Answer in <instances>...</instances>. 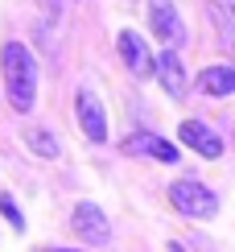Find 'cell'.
I'll return each mask as SVG.
<instances>
[{"instance_id":"obj_9","label":"cell","mask_w":235,"mask_h":252,"mask_svg":"<svg viewBox=\"0 0 235 252\" xmlns=\"http://www.w3.org/2000/svg\"><path fill=\"white\" fill-rule=\"evenodd\" d=\"M153 75L161 79V87H165L174 99H181V95H186V70H181V58H177V50H165V54H157V66H153Z\"/></svg>"},{"instance_id":"obj_12","label":"cell","mask_w":235,"mask_h":252,"mask_svg":"<svg viewBox=\"0 0 235 252\" xmlns=\"http://www.w3.org/2000/svg\"><path fill=\"white\" fill-rule=\"evenodd\" d=\"M210 21H215L219 37L227 41V50H235V21L227 17V8H223V4H210Z\"/></svg>"},{"instance_id":"obj_4","label":"cell","mask_w":235,"mask_h":252,"mask_svg":"<svg viewBox=\"0 0 235 252\" xmlns=\"http://www.w3.org/2000/svg\"><path fill=\"white\" fill-rule=\"evenodd\" d=\"M148 25H153L157 41L169 46V50H177L181 41H186V25H181L174 0H148Z\"/></svg>"},{"instance_id":"obj_13","label":"cell","mask_w":235,"mask_h":252,"mask_svg":"<svg viewBox=\"0 0 235 252\" xmlns=\"http://www.w3.org/2000/svg\"><path fill=\"white\" fill-rule=\"evenodd\" d=\"M0 215H4L8 223L17 227V232H25V215L17 211V203H13V198H8V194H0Z\"/></svg>"},{"instance_id":"obj_14","label":"cell","mask_w":235,"mask_h":252,"mask_svg":"<svg viewBox=\"0 0 235 252\" xmlns=\"http://www.w3.org/2000/svg\"><path fill=\"white\" fill-rule=\"evenodd\" d=\"M41 252H70V248H41Z\"/></svg>"},{"instance_id":"obj_5","label":"cell","mask_w":235,"mask_h":252,"mask_svg":"<svg viewBox=\"0 0 235 252\" xmlns=\"http://www.w3.org/2000/svg\"><path fill=\"white\" fill-rule=\"evenodd\" d=\"M70 227H74V236L87 240V244H108V240H112V227H108V219H103V211L95 203H79V207H74Z\"/></svg>"},{"instance_id":"obj_8","label":"cell","mask_w":235,"mask_h":252,"mask_svg":"<svg viewBox=\"0 0 235 252\" xmlns=\"http://www.w3.org/2000/svg\"><path fill=\"white\" fill-rule=\"evenodd\" d=\"M177 136H181V145H190V149L202 153V157H223V141H219V136L210 132L202 120H181Z\"/></svg>"},{"instance_id":"obj_3","label":"cell","mask_w":235,"mask_h":252,"mask_svg":"<svg viewBox=\"0 0 235 252\" xmlns=\"http://www.w3.org/2000/svg\"><path fill=\"white\" fill-rule=\"evenodd\" d=\"M74 116H79V128L91 145H103L108 141V116H103V103L91 95V87H79L74 91Z\"/></svg>"},{"instance_id":"obj_11","label":"cell","mask_w":235,"mask_h":252,"mask_svg":"<svg viewBox=\"0 0 235 252\" xmlns=\"http://www.w3.org/2000/svg\"><path fill=\"white\" fill-rule=\"evenodd\" d=\"M25 145H29L37 157H46V161H50V157H58V149H62L58 136L50 132V128H37V124H33V128H25Z\"/></svg>"},{"instance_id":"obj_15","label":"cell","mask_w":235,"mask_h":252,"mask_svg":"<svg viewBox=\"0 0 235 252\" xmlns=\"http://www.w3.org/2000/svg\"><path fill=\"white\" fill-rule=\"evenodd\" d=\"M227 4H231V8H227V13H235V0H227Z\"/></svg>"},{"instance_id":"obj_6","label":"cell","mask_w":235,"mask_h":252,"mask_svg":"<svg viewBox=\"0 0 235 252\" xmlns=\"http://www.w3.org/2000/svg\"><path fill=\"white\" fill-rule=\"evenodd\" d=\"M116 46H120V58H124V66L132 70L136 79H153V66H157V58L148 54V46H145V37H141V33L124 29Z\"/></svg>"},{"instance_id":"obj_10","label":"cell","mask_w":235,"mask_h":252,"mask_svg":"<svg viewBox=\"0 0 235 252\" xmlns=\"http://www.w3.org/2000/svg\"><path fill=\"white\" fill-rule=\"evenodd\" d=\"M198 91L210 99H223V95H235V66H206L198 75Z\"/></svg>"},{"instance_id":"obj_7","label":"cell","mask_w":235,"mask_h":252,"mask_svg":"<svg viewBox=\"0 0 235 252\" xmlns=\"http://www.w3.org/2000/svg\"><path fill=\"white\" fill-rule=\"evenodd\" d=\"M124 153H132V157H157V161H177V145H169L165 136H157V132H132V136H124Z\"/></svg>"},{"instance_id":"obj_1","label":"cell","mask_w":235,"mask_h":252,"mask_svg":"<svg viewBox=\"0 0 235 252\" xmlns=\"http://www.w3.org/2000/svg\"><path fill=\"white\" fill-rule=\"evenodd\" d=\"M0 70H4V87H8V103L17 112H33L37 99V62L21 41H4L0 50Z\"/></svg>"},{"instance_id":"obj_2","label":"cell","mask_w":235,"mask_h":252,"mask_svg":"<svg viewBox=\"0 0 235 252\" xmlns=\"http://www.w3.org/2000/svg\"><path fill=\"white\" fill-rule=\"evenodd\" d=\"M169 203L186 219H215V211H219V194L210 186H202L198 178H177L169 186Z\"/></svg>"}]
</instances>
